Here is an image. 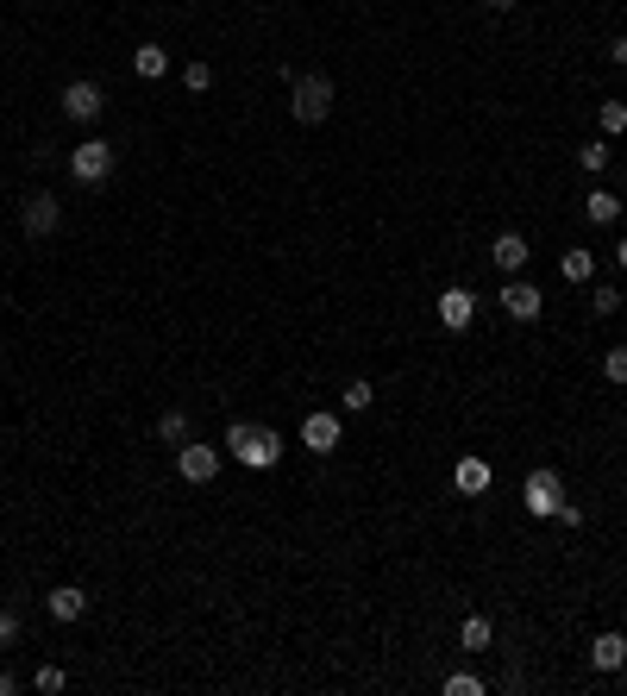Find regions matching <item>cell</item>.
<instances>
[{
    "mask_svg": "<svg viewBox=\"0 0 627 696\" xmlns=\"http://www.w3.org/2000/svg\"><path fill=\"white\" fill-rule=\"evenodd\" d=\"M496 301H502V314H508V320H540V314H546V295L533 289L527 276H508Z\"/></svg>",
    "mask_w": 627,
    "mask_h": 696,
    "instance_id": "obj_9",
    "label": "cell"
},
{
    "mask_svg": "<svg viewBox=\"0 0 627 696\" xmlns=\"http://www.w3.org/2000/svg\"><path fill=\"white\" fill-rule=\"evenodd\" d=\"M559 276H565V283H577V289H590V283H596V258H590V251H565V258H559Z\"/></svg>",
    "mask_w": 627,
    "mask_h": 696,
    "instance_id": "obj_18",
    "label": "cell"
},
{
    "mask_svg": "<svg viewBox=\"0 0 627 696\" xmlns=\"http://www.w3.org/2000/svg\"><path fill=\"white\" fill-rule=\"evenodd\" d=\"M615 264H621V270H627V239H621V245H615Z\"/></svg>",
    "mask_w": 627,
    "mask_h": 696,
    "instance_id": "obj_32",
    "label": "cell"
},
{
    "mask_svg": "<svg viewBox=\"0 0 627 696\" xmlns=\"http://www.w3.org/2000/svg\"><path fill=\"white\" fill-rule=\"evenodd\" d=\"M101 113H107V88H101V82H88V76L63 82V120H76V126H95Z\"/></svg>",
    "mask_w": 627,
    "mask_h": 696,
    "instance_id": "obj_6",
    "label": "cell"
},
{
    "mask_svg": "<svg viewBox=\"0 0 627 696\" xmlns=\"http://www.w3.org/2000/svg\"><path fill=\"white\" fill-rule=\"evenodd\" d=\"M182 88H189V95H207V88H214V63H189V69H182Z\"/></svg>",
    "mask_w": 627,
    "mask_h": 696,
    "instance_id": "obj_23",
    "label": "cell"
},
{
    "mask_svg": "<svg viewBox=\"0 0 627 696\" xmlns=\"http://www.w3.org/2000/svg\"><path fill=\"white\" fill-rule=\"evenodd\" d=\"M452 483H458V496H490V483H496V471H490V458H477V452H464V458L452 464Z\"/></svg>",
    "mask_w": 627,
    "mask_h": 696,
    "instance_id": "obj_11",
    "label": "cell"
},
{
    "mask_svg": "<svg viewBox=\"0 0 627 696\" xmlns=\"http://www.w3.org/2000/svg\"><path fill=\"white\" fill-rule=\"evenodd\" d=\"M596 126H602V138H621L627 132V101H602L596 107Z\"/></svg>",
    "mask_w": 627,
    "mask_h": 696,
    "instance_id": "obj_20",
    "label": "cell"
},
{
    "mask_svg": "<svg viewBox=\"0 0 627 696\" xmlns=\"http://www.w3.org/2000/svg\"><path fill=\"white\" fill-rule=\"evenodd\" d=\"M0 696H13V671H0Z\"/></svg>",
    "mask_w": 627,
    "mask_h": 696,
    "instance_id": "obj_31",
    "label": "cell"
},
{
    "mask_svg": "<svg viewBox=\"0 0 627 696\" xmlns=\"http://www.w3.org/2000/svg\"><path fill=\"white\" fill-rule=\"evenodd\" d=\"M370 402H377V389H370L364 377H358V383H345V396H339V408H345V414H364Z\"/></svg>",
    "mask_w": 627,
    "mask_h": 696,
    "instance_id": "obj_22",
    "label": "cell"
},
{
    "mask_svg": "<svg viewBox=\"0 0 627 696\" xmlns=\"http://www.w3.org/2000/svg\"><path fill=\"white\" fill-rule=\"evenodd\" d=\"M621 207H627V201H615L609 189H590V195H584V220H590V226H615Z\"/></svg>",
    "mask_w": 627,
    "mask_h": 696,
    "instance_id": "obj_17",
    "label": "cell"
},
{
    "mask_svg": "<svg viewBox=\"0 0 627 696\" xmlns=\"http://www.w3.org/2000/svg\"><path fill=\"white\" fill-rule=\"evenodd\" d=\"M527 258H533V251H527L521 232H496V239H490V264H496L502 276H521V270H527Z\"/></svg>",
    "mask_w": 627,
    "mask_h": 696,
    "instance_id": "obj_12",
    "label": "cell"
},
{
    "mask_svg": "<svg viewBox=\"0 0 627 696\" xmlns=\"http://www.w3.org/2000/svg\"><path fill=\"white\" fill-rule=\"evenodd\" d=\"M220 452H232L245 471H276V464H283V433H276V427H251V421H232L226 439H220Z\"/></svg>",
    "mask_w": 627,
    "mask_h": 696,
    "instance_id": "obj_1",
    "label": "cell"
},
{
    "mask_svg": "<svg viewBox=\"0 0 627 696\" xmlns=\"http://www.w3.org/2000/svg\"><path fill=\"white\" fill-rule=\"evenodd\" d=\"M627 665V634H596L590 640V671H621Z\"/></svg>",
    "mask_w": 627,
    "mask_h": 696,
    "instance_id": "obj_14",
    "label": "cell"
},
{
    "mask_svg": "<svg viewBox=\"0 0 627 696\" xmlns=\"http://www.w3.org/2000/svg\"><path fill=\"white\" fill-rule=\"evenodd\" d=\"M609 157H615V151H609V138H590V145H577V164H584L590 176L609 170Z\"/></svg>",
    "mask_w": 627,
    "mask_h": 696,
    "instance_id": "obj_21",
    "label": "cell"
},
{
    "mask_svg": "<svg viewBox=\"0 0 627 696\" xmlns=\"http://www.w3.org/2000/svg\"><path fill=\"white\" fill-rule=\"evenodd\" d=\"M490 640H496V621L490 615H464L458 621V646H464V653H483Z\"/></svg>",
    "mask_w": 627,
    "mask_h": 696,
    "instance_id": "obj_16",
    "label": "cell"
},
{
    "mask_svg": "<svg viewBox=\"0 0 627 696\" xmlns=\"http://www.w3.org/2000/svg\"><path fill=\"white\" fill-rule=\"evenodd\" d=\"M289 113H295V126H320L333 113V76H295Z\"/></svg>",
    "mask_w": 627,
    "mask_h": 696,
    "instance_id": "obj_3",
    "label": "cell"
},
{
    "mask_svg": "<svg viewBox=\"0 0 627 696\" xmlns=\"http://www.w3.org/2000/svg\"><path fill=\"white\" fill-rule=\"evenodd\" d=\"M26 634V621H19V609H0V653H7V646Z\"/></svg>",
    "mask_w": 627,
    "mask_h": 696,
    "instance_id": "obj_28",
    "label": "cell"
},
{
    "mask_svg": "<svg viewBox=\"0 0 627 696\" xmlns=\"http://www.w3.org/2000/svg\"><path fill=\"white\" fill-rule=\"evenodd\" d=\"M57 226H63V201L51 189H32L19 201V232H26V239H51Z\"/></svg>",
    "mask_w": 627,
    "mask_h": 696,
    "instance_id": "obj_5",
    "label": "cell"
},
{
    "mask_svg": "<svg viewBox=\"0 0 627 696\" xmlns=\"http://www.w3.org/2000/svg\"><path fill=\"white\" fill-rule=\"evenodd\" d=\"M44 615L51 621H82L88 615V590L82 584H57L51 596H44Z\"/></svg>",
    "mask_w": 627,
    "mask_h": 696,
    "instance_id": "obj_13",
    "label": "cell"
},
{
    "mask_svg": "<svg viewBox=\"0 0 627 696\" xmlns=\"http://www.w3.org/2000/svg\"><path fill=\"white\" fill-rule=\"evenodd\" d=\"M164 69H170V51H164V44H138V51H132V76H138V82H164Z\"/></svg>",
    "mask_w": 627,
    "mask_h": 696,
    "instance_id": "obj_15",
    "label": "cell"
},
{
    "mask_svg": "<svg viewBox=\"0 0 627 696\" xmlns=\"http://www.w3.org/2000/svg\"><path fill=\"white\" fill-rule=\"evenodd\" d=\"M609 57H615V63H627V32H621V38L609 44Z\"/></svg>",
    "mask_w": 627,
    "mask_h": 696,
    "instance_id": "obj_30",
    "label": "cell"
},
{
    "mask_svg": "<svg viewBox=\"0 0 627 696\" xmlns=\"http://www.w3.org/2000/svg\"><path fill=\"white\" fill-rule=\"evenodd\" d=\"M559 502H565V477L552 471V464L527 471V483H521V508H527L533 521H552V515H559Z\"/></svg>",
    "mask_w": 627,
    "mask_h": 696,
    "instance_id": "obj_2",
    "label": "cell"
},
{
    "mask_svg": "<svg viewBox=\"0 0 627 696\" xmlns=\"http://www.w3.org/2000/svg\"><path fill=\"white\" fill-rule=\"evenodd\" d=\"M602 377H609V383H627V345H615V352H602Z\"/></svg>",
    "mask_w": 627,
    "mask_h": 696,
    "instance_id": "obj_27",
    "label": "cell"
},
{
    "mask_svg": "<svg viewBox=\"0 0 627 696\" xmlns=\"http://www.w3.org/2000/svg\"><path fill=\"white\" fill-rule=\"evenodd\" d=\"M483 7H496V13H508V7H515V0H483Z\"/></svg>",
    "mask_w": 627,
    "mask_h": 696,
    "instance_id": "obj_33",
    "label": "cell"
},
{
    "mask_svg": "<svg viewBox=\"0 0 627 696\" xmlns=\"http://www.w3.org/2000/svg\"><path fill=\"white\" fill-rule=\"evenodd\" d=\"M615 308H621V289H615V283H596V289H590V314H602V320H609Z\"/></svg>",
    "mask_w": 627,
    "mask_h": 696,
    "instance_id": "obj_24",
    "label": "cell"
},
{
    "mask_svg": "<svg viewBox=\"0 0 627 696\" xmlns=\"http://www.w3.org/2000/svg\"><path fill=\"white\" fill-rule=\"evenodd\" d=\"M339 439H345V427H339V414H327V408H314L308 421H301V446H308V452H339Z\"/></svg>",
    "mask_w": 627,
    "mask_h": 696,
    "instance_id": "obj_10",
    "label": "cell"
},
{
    "mask_svg": "<svg viewBox=\"0 0 627 696\" xmlns=\"http://www.w3.org/2000/svg\"><path fill=\"white\" fill-rule=\"evenodd\" d=\"M433 314H439V327H446V333H464V327L477 320V295L464 289V283H452V289H439Z\"/></svg>",
    "mask_w": 627,
    "mask_h": 696,
    "instance_id": "obj_7",
    "label": "cell"
},
{
    "mask_svg": "<svg viewBox=\"0 0 627 696\" xmlns=\"http://www.w3.org/2000/svg\"><path fill=\"white\" fill-rule=\"evenodd\" d=\"M69 176H76L82 189H101V182L113 176V145L107 138H82V145L69 151Z\"/></svg>",
    "mask_w": 627,
    "mask_h": 696,
    "instance_id": "obj_4",
    "label": "cell"
},
{
    "mask_svg": "<svg viewBox=\"0 0 627 696\" xmlns=\"http://www.w3.org/2000/svg\"><path fill=\"white\" fill-rule=\"evenodd\" d=\"M552 521H559V527H584V508H577V502H559V515H552Z\"/></svg>",
    "mask_w": 627,
    "mask_h": 696,
    "instance_id": "obj_29",
    "label": "cell"
},
{
    "mask_svg": "<svg viewBox=\"0 0 627 696\" xmlns=\"http://www.w3.org/2000/svg\"><path fill=\"white\" fill-rule=\"evenodd\" d=\"M176 471H182V483H214L220 477V452L201 446V439H182L176 446Z\"/></svg>",
    "mask_w": 627,
    "mask_h": 696,
    "instance_id": "obj_8",
    "label": "cell"
},
{
    "mask_svg": "<svg viewBox=\"0 0 627 696\" xmlns=\"http://www.w3.org/2000/svg\"><path fill=\"white\" fill-rule=\"evenodd\" d=\"M483 690H490V684L471 678V671H452V678H446V696H483Z\"/></svg>",
    "mask_w": 627,
    "mask_h": 696,
    "instance_id": "obj_26",
    "label": "cell"
},
{
    "mask_svg": "<svg viewBox=\"0 0 627 696\" xmlns=\"http://www.w3.org/2000/svg\"><path fill=\"white\" fill-rule=\"evenodd\" d=\"M63 684H69V671H63V665H38V678H32V690H44V696H57Z\"/></svg>",
    "mask_w": 627,
    "mask_h": 696,
    "instance_id": "obj_25",
    "label": "cell"
},
{
    "mask_svg": "<svg viewBox=\"0 0 627 696\" xmlns=\"http://www.w3.org/2000/svg\"><path fill=\"white\" fill-rule=\"evenodd\" d=\"M157 439H164V446H182V439H189V414L164 408V414H157Z\"/></svg>",
    "mask_w": 627,
    "mask_h": 696,
    "instance_id": "obj_19",
    "label": "cell"
}]
</instances>
